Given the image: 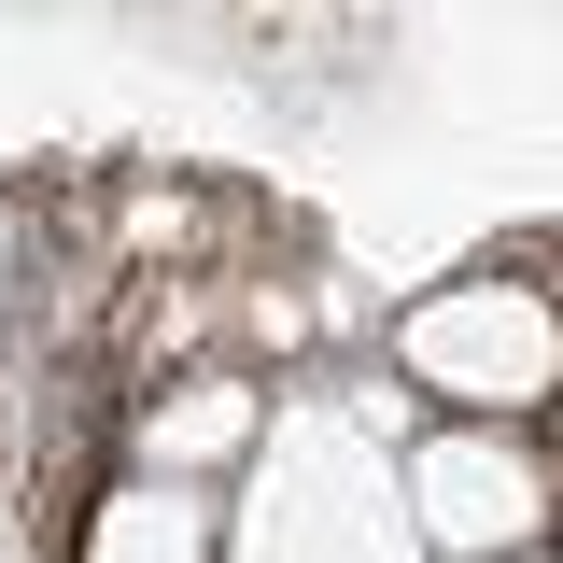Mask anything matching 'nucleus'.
Returning a JSON list of instances; mask_svg holds the SVG:
<instances>
[{
	"label": "nucleus",
	"instance_id": "obj_1",
	"mask_svg": "<svg viewBox=\"0 0 563 563\" xmlns=\"http://www.w3.org/2000/svg\"><path fill=\"white\" fill-rule=\"evenodd\" d=\"M225 563H422L395 451L366 437V409L339 395H296L254 451V479L225 507Z\"/></svg>",
	"mask_w": 563,
	"mask_h": 563
},
{
	"label": "nucleus",
	"instance_id": "obj_6",
	"mask_svg": "<svg viewBox=\"0 0 563 563\" xmlns=\"http://www.w3.org/2000/svg\"><path fill=\"white\" fill-rule=\"evenodd\" d=\"M14 282H29V211L0 198V296H14Z\"/></svg>",
	"mask_w": 563,
	"mask_h": 563
},
{
	"label": "nucleus",
	"instance_id": "obj_5",
	"mask_svg": "<svg viewBox=\"0 0 563 563\" xmlns=\"http://www.w3.org/2000/svg\"><path fill=\"white\" fill-rule=\"evenodd\" d=\"M70 563H225V493H184V479H99V507H85V536H70Z\"/></svg>",
	"mask_w": 563,
	"mask_h": 563
},
{
	"label": "nucleus",
	"instance_id": "obj_4",
	"mask_svg": "<svg viewBox=\"0 0 563 563\" xmlns=\"http://www.w3.org/2000/svg\"><path fill=\"white\" fill-rule=\"evenodd\" d=\"M254 451H268L254 366H184V380H141V395H128V479L225 493V479H254Z\"/></svg>",
	"mask_w": 563,
	"mask_h": 563
},
{
	"label": "nucleus",
	"instance_id": "obj_3",
	"mask_svg": "<svg viewBox=\"0 0 563 563\" xmlns=\"http://www.w3.org/2000/svg\"><path fill=\"white\" fill-rule=\"evenodd\" d=\"M422 563H536L563 550V451L550 437H507V422H422L395 451Z\"/></svg>",
	"mask_w": 563,
	"mask_h": 563
},
{
	"label": "nucleus",
	"instance_id": "obj_7",
	"mask_svg": "<svg viewBox=\"0 0 563 563\" xmlns=\"http://www.w3.org/2000/svg\"><path fill=\"white\" fill-rule=\"evenodd\" d=\"M536 563H563V550H536Z\"/></svg>",
	"mask_w": 563,
	"mask_h": 563
},
{
	"label": "nucleus",
	"instance_id": "obj_2",
	"mask_svg": "<svg viewBox=\"0 0 563 563\" xmlns=\"http://www.w3.org/2000/svg\"><path fill=\"white\" fill-rule=\"evenodd\" d=\"M395 380H409L437 422H507V437H536V422H563V296L521 268V254L437 282V296L395 310Z\"/></svg>",
	"mask_w": 563,
	"mask_h": 563
}]
</instances>
